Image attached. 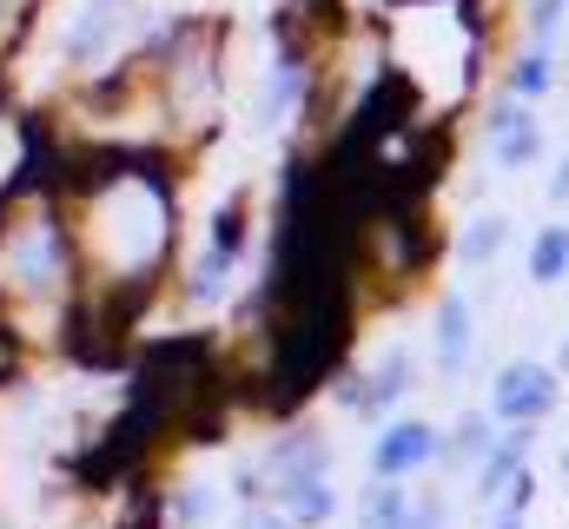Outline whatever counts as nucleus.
I'll list each match as a JSON object with an SVG mask.
<instances>
[{
  "label": "nucleus",
  "instance_id": "nucleus-1",
  "mask_svg": "<svg viewBox=\"0 0 569 529\" xmlns=\"http://www.w3.org/2000/svg\"><path fill=\"white\" fill-rule=\"evenodd\" d=\"M557 403V378L537 365H510L497 378V417H543Z\"/></svg>",
  "mask_w": 569,
  "mask_h": 529
},
{
  "label": "nucleus",
  "instance_id": "nucleus-2",
  "mask_svg": "<svg viewBox=\"0 0 569 529\" xmlns=\"http://www.w3.org/2000/svg\"><path fill=\"white\" fill-rule=\"evenodd\" d=\"M437 457V430L430 423H398L385 443H378V477H405V470H418Z\"/></svg>",
  "mask_w": 569,
  "mask_h": 529
},
{
  "label": "nucleus",
  "instance_id": "nucleus-3",
  "mask_svg": "<svg viewBox=\"0 0 569 529\" xmlns=\"http://www.w3.org/2000/svg\"><path fill=\"white\" fill-rule=\"evenodd\" d=\"M13 271H20V285L27 291H47L53 285V271H60V232H27L20 246H13Z\"/></svg>",
  "mask_w": 569,
  "mask_h": 529
},
{
  "label": "nucleus",
  "instance_id": "nucleus-4",
  "mask_svg": "<svg viewBox=\"0 0 569 529\" xmlns=\"http://www.w3.org/2000/svg\"><path fill=\"white\" fill-rule=\"evenodd\" d=\"M463 345H470V305L463 298H443V311H437V358L443 365H463Z\"/></svg>",
  "mask_w": 569,
  "mask_h": 529
},
{
  "label": "nucleus",
  "instance_id": "nucleus-5",
  "mask_svg": "<svg viewBox=\"0 0 569 529\" xmlns=\"http://www.w3.org/2000/svg\"><path fill=\"white\" fill-rule=\"evenodd\" d=\"M563 271H569V226H543L537 246H530V278L550 285V278H563Z\"/></svg>",
  "mask_w": 569,
  "mask_h": 529
},
{
  "label": "nucleus",
  "instance_id": "nucleus-6",
  "mask_svg": "<svg viewBox=\"0 0 569 529\" xmlns=\"http://www.w3.org/2000/svg\"><path fill=\"white\" fill-rule=\"evenodd\" d=\"M284 503H291V517H305V523H311V517H331V490H325L318 477H291V483H284Z\"/></svg>",
  "mask_w": 569,
  "mask_h": 529
},
{
  "label": "nucleus",
  "instance_id": "nucleus-7",
  "mask_svg": "<svg viewBox=\"0 0 569 529\" xmlns=\"http://www.w3.org/2000/svg\"><path fill=\"white\" fill-rule=\"evenodd\" d=\"M365 529H411V523H405V497H398V483H378V490H371Z\"/></svg>",
  "mask_w": 569,
  "mask_h": 529
},
{
  "label": "nucleus",
  "instance_id": "nucleus-8",
  "mask_svg": "<svg viewBox=\"0 0 569 529\" xmlns=\"http://www.w3.org/2000/svg\"><path fill=\"white\" fill-rule=\"evenodd\" d=\"M510 239V219H477L470 232H463V264H477V259H490L497 246Z\"/></svg>",
  "mask_w": 569,
  "mask_h": 529
},
{
  "label": "nucleus",
  "instance_id": "nucleus-9",
  "mask_svg": "<svg viewBox=\"0 0 569 529\" xmlns=\"http://www.w3.org/2000/svg\"><path fill=\"white\" fill-rule=\"evenodd\" d=\"M537 146H543V139H537L530 120H523V127H510V132H497V166H530V159H537Z\"/></svg>",
  "mask_w": 569,
  "mask_h": 529
},
{
  "label": "nucleus",
  "instance_id": "nucleus-10",
  "mask_svg": "<svg viewBox=\"0 0 569 529\" xmlns=\"http://www.w3.org/2000/svg\"><path fill=\"white\" fill-rule=\"evenodd\" d=\"M510 87H517V93H543V87H550V53L537 47V53L517 67V80H510Z\"/></svg>",
  "mask_w": 569,
  "mask_h": 529
},
{
  "label": "nucleus",
  "instance_id": "nucleus-11",
  "mask_svg": "<svg viewBox=\"0 0 569 529\" xmlns=\"http://www.w3.org/2000/svg\"><path fill=\"white\" fill-rule=\"evenodd\" d=\"M530 27H537V40H550L563 27V0H530Z\"/></svg>",
  "mask_w": 569,
  "mask_h": 529
},
{
  "label": "nucleus",
  "instance_id": "nucleus-12",
  "mask_svg": "<svg viewBox=\"0 0 569 529\" xmlns=\"http://www.w3.org/2000/svg\"><path fill=\"white\" fill-rule=\"evenodd\" d=\"M246 529H298V523H284V517H246Z\"/></svg>",
  "mask_w": 569,
  "mask_h": 529
},
{
  "label": "nucleus",
  "instance_id": "nucleus-13",
  "mask_svg": "<svg viewBox=\"0 0 569 529\" xmlns=\"http://www.w3.org/2000/svg\"><path fill=\"white\" fill-rule=\"evenodd\" d=\"M557 199H569V159H563V172H557Z\"/></svg>",
  "mask_w": 569,
  "mask_h": 529
}]
</instances>
